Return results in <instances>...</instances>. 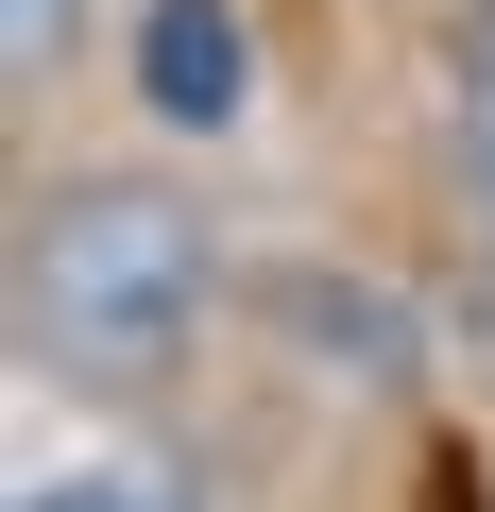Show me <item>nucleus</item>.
<instances>
[{
	"label": "nucleus",
	"mask_w": 495,
	"mask_h": 512,
	"mask_svg": "<svg viewBox=\"0 0 495 512\" xmlns=\"http://www.w3.org/2000/svg\"><path fill=\"white\" fill-rule=\"evenodd\" d=\"M18 325H35L52 376H103V393L154 376V359L205 325V222H188L171 188H137V171L52 188L35 239H18Z\"/></svg>",
	"instance_id": "f257e3e1"
},
{
	"label": "nucleus",
	"mask_w": 495,
	"mask_h": 512,
	"mask_svg": "<svg viewBox=\"0 0 495 512\" xmlns=\"http://www.w3.org/2000/svg\"><path fill=\"white\" fill-rule=\"evenodd\" d=\"M137 103H154L171 137H239V103H257L239 0H137Z\"/></svg>",
	"instance_id": "f03ea898"
},
{
	"label": "nucleus",
	"mask_w": 495,
	"mask_h": 512,
	"mask_svg": "<svg viewBox=\"0 0 495 512\" xmlns=\"http://www.w3.org/2000/svg\"><path fill=\"white\" fill-rule=\"evenodd\" d=\"M18 512H171V495H154V478H120V461H86V478H35Z\"/></svg>",
	"instance_id": "7ed1b4c3"
},
{
	"label": "nucleus",
	"mask_w": 495,
	"mask_h": 512,
	"mask_svg": "<svg viewBox=\"0 0 495 512\" xmlns=\"http://www.w3.org/2000/svg\"><path fill=\"white\" fill-rule=\"evenodd\" d=\"M461 154H478V205H495V35L461 52Z\"/></svg>",
	"instance_id": "20e7f679"
},
{
	"label": "nucleus",
	"mask_w": 495,
	"mask_h": 512,
	"mask_svg": "<svg viewBox=\"0 0 495 512\" xmlns=\"http://www.w3.org/2000/svg\"><path fill=\"white\" fill-rule=\"evenodd\" d=\"M0 18H18V52L52 69V52H69V18H86V0H0Z\"/></svg>",
	"instance_id": "39448f33"
}]
</instances>
